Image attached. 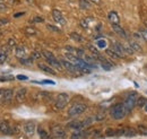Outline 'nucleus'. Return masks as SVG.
<instances>
[{
	"label": "nucleus",
	"instance_id": "f257e3e1",
	"mask_svg": "<svg viewBox=\"0 0 147 139\" xmlns=\"http://www.w3.org/2000/svg\"><path fill=\"white\" fill-rule=\"evenodd\" d=\"M129 113L130 112L126 109V106L123 105V103H118V104L113 105L110 110L111 117L114 120H121V119L126 118L127 114H129Z\"/></svg>",
	"mask_w": 147,
	"mask_h": 139
},
{
	"label": "nucleus",
	"instance_id": "f03ea898",
	"mask_svg": "<svg viewBox=\"0 0 147 139\" xmlns=\"http://www.w3.org/2000/svg\"><path fill=\"white\" fill-rule=\"evenodd\" d=\"M69 102V95L67 93H60L55 100V107L57 110H63Z\"/></svg>",
	"mask_w": 147,
	"mask_h": 139
},
{
	"label": "nucleus",
	"instance_id": "7ed1b4c3",
	"mask_svg": "<svg viewBox=\"0 0 147 139\" xmlns=\"http://www.w3.org/2000/svg\"><path fill=\"white\" fill-rule=\"evenodd\" d=\"M87 109V105L84 104V103H76L73 104L69 110H68V115L69 117H77V115H80L83 114Z\"/></svg>",
	"mask_w": 147,
	"mask_h": 139
},
{
	"label": "nucleus",
	"instance_id": "20e7f679",
	"mask_svg": "<svg viewBox=\"0 0 147 139\" xmlns=\"http://www.w3.org/2000/svg\"><path fill=\"white\" fill-rule=\"evenodd\" d=\"M137 100H138V95L136 92H131L127 95V97L123 101V105L126 106V109L128 110L129 112L137 105Z\"/></svg>",
	"mask_w": 147,
	"mask_h": 139
},
{
	"label": "nucleus",
	"instance_id": "39448f33",
	"mask_svg": "<svg viewBox=\"0 0 147 139\" xmlns=\"http://www.w3.org/2000/svg\"><path fill=\"white\" fill-rule=\"evenodd\" d=\"M13 97H14V90L11 88L0 89V103L8 104L11 102Z\"/></svg>",
	"mask_w": 147,
	"mask_h": 139
},
{
	"label": "nucleus",
	"instance_id": "423d86ee",
	"mask_svg": "<svg viewBox=\"0 0 147 139\" xmlns=\"http://www.w3.org/2000/svg\"><path fill=\"white\" fill-rule=\"evenodd\" d=\"M51 134L55 139H65L66 138V130L60 124H52L51 126Z\"/></svg>",
	"mask_w": 147,
	"mask_h": 139
},
{
	"label": "nucleus",
	"instance_id": "0eeeda50",
	"mask_svg": "<svg viewBox=\"0 0 147 139\" xmlns=\"http://www.w3.org/2000/svg\"><path fill=\"white\" fill-rule=\"evenodd\" d=\"M35 129H36V124L34 121H27L25 122L24 126H23V131L27 137L33 136L34 132H35Z\"/></svg>",
	"mask_w": 147,
	"mask_h": 139
},
{
	"label": "nucleus",
	"instance_id": "6e6552de",
	"mask_svg": "<svg viewBox=\"0 0 147 139\" xmlns=\"http://www.w3.org/2000/svg\"><path fill=\"white\" fill-rule=\"evenodd\" d=\"M61 63H62V67H65V68L68 70V71H70V72H73V74H80L78 66H76V65L71 63L70 61H67V60H61Z\"/></svg>",
	"mask_w": 147,
	"mask_h": 139
},
{
	"label": "nucleus",
	"instance_id": "1a4fd4ad",
	"mask_svg": "<svg viewBox=\"0 0 147 139\" xmlns=\"http://www.w3.org/2000/svg\"><path fill=\"white\" fill-rule=\"evenodd\" d=\"M0 132L3 135H11L14 134L13 128L7 121H0Z\"/></svg>",
	"mask_w": 147,
	"mask_h": 139
},
{
	"label": "nucleus",
	"instance_id": "9d476101",
	"mask_svg": "<svg viewBox=\"0 0 147 139\" xmlns=\"http://www.w3.org/2000/svg\"><path fill=\"white\" fill-rule=\"evenodd\" d=\"M26 94H27V89H26L25 87H22V88L17 89V92H16V94H15L16 101H17L18 103H23V102L25 101V99H26Z\"/></svg>",
	"mask_w": 147,
	"mask_h": 139
},
{
	"label": "nucleus",
	"instance_id": "9b49d317",
	"mask_svg": "<svg viewBox=\"0 0 147 139\" xmlns=\"http://www.w3.org/2000/svg\"><path fill=\"white\" fill-rule=\"evenodd\" d=\"M52 17L55 19V22H57L58 24H60V25H66V19L62 16L61 11H59V10H57V9H53V10H52Z\"/></svg>",
	"mask_w": 147,
	"mask_h": 139
},
{
	"label": "nucleus",
	"instance_id": "f8f14e48",
	"mask_svg": "<svg viewBox=\"0 0 147 139\" xmlns=\"http://www.w3.org/2000/svg\"><path fill=\"white\" fill-rule=\"evenodd\" d=\"M47 62H48V65H49L50 67H52L53 69H57V70L62 69V63H61V61H59V60L55 59V58H52V59L47 60Z\"/></svg>",
	"mask_w": 147,
	"mask_h": 139
},
{
	"label": "nucleus",
	"instance_id": "ddd939ff",
	"mask_svg": "<svg viewBox=\"0 0 147 139\" xmlns=\"http://www.w3.org/2000/svg\"><path fill=\"white\" fill-rule=\"evenodd\" d=\"M112 49L118 53L121 58H123V55L126 54V52H125V45H123V44H121V43H119V42L114 43V44H113V47H112Z\"/></svg>",
	"mask_w": 147,
	"mask_h": 139
},
{
	"label": "nucleus",
	"instance_id": "4468645a",
	"mask_svg": "<svg viewBox=\"0 0 147 139\" xmlns=\"http://www.w3.org/2000/svg\"><path fill=\"white\" fill-rule=\"evenodd\" d=\"M108 18H109V20L111 22V24L120 25V17H119V15L115 11H110L109 15H108Z\"/></svg>",
	"mask_w": 147,
	"mask_h": 139
},
{
	"label": "nucleus",
	"instance_id": "2eb2a0df",
	"mask_svg": "<svg viewBox=\"0 0 147 139\" xmlns=\"http://www.w3.org/2000/svg\"><path fill=\"white\" fill-rule=\"evenodd\" d=\"M112 30L114 31V33H117L119 36H121V37H123V38H127V34H126L125 30H123V28H122L120 25L112 24Z\"/></svg>",
	"mask_w": 147,
	"mask_h": 139
},
{
	"label": "nucleus",
	"instance_id": "dca6fc26",
	"mask_svg": "<svg viewBox=\"0 0 147 139\" xmlns=\"http://www.w3.org/2000/svg\"><path fill=\"white\" fill-rule=\"evenodd\" d=\"M38 68L42 70V71H44V72H47V74H50V75H55L57 72H55V70L52 68V67H50L49 65H44V63H38Z\"/></svg>",
	"mask_w": 147,
	"mask_h": 139
},
{
	"label": "nucleus",
	"instance_id": "f3484780",
	"mask_svg": "<svg viewBox=\"0 0 147 139\" xmlns=\"http://www.w3.org/2000/svg\"><path fill=\"white\" fill-rule=\"evenodd\" d=\"M68 128L73 129L74 131L75 130H80L82 128H84V123H83V121H73L68 124Z\"/></svg>",
	"mask_w": 147,
	"mask_h": 139
},
{
	"label": "nucleus",
	"instance_id": "a211bd4d",
	"mask_svg": "<svg viewBox=\"0 0 147 139\" xmlns=\"http://www.w3.org/2000/svg\"><path fill=\"white\" fill-rule=\"evenodd\" d=\"M16 55L18 57L19 59L25 58V55H26V48L25 47H17L16 48Z\"/></svg>",
	"mask_w": 147,
	"mask_h": 139
},
{
	"label": "nucleus",
	"instance_id": "6ab92c4d",
	"mask_svg": "<svg viewBox=\"0 0 147 139\" xmlns=\"http://www.w3.org/2000/svg\"><path fill=\"white\" fill-rule=\"evenodd\" d=\"M85 137V132L80 129V130H75L71 135V139H83Z\"/></svg>",
	"mask_w": 147,
	"mask_h": 139
},
{
	"label": "nucleus",
	"instance_id": "aec40b11",
	"mask_svg": "<svg viewBox=\"0 0 147 139\" xmlns=\"http://www.w3.org/2000/svg\"><path fill=\"white\" fill-rule=\"evenodd\" d=\"M129 47L134 50V52H140V51H142L140 45H139L136 41H130V42H129Z\"/></svg>",
	"mask_w": 147,
	"mask_h": 139
},
{
	"label": "nucleus",
	"instance_id": "412c9836",
	"mask_svg": "<svg viewBox=\"0 0 147 139\" xmlns=\"http://www.w3.org/2000/svg\"><path fill=\"white\" fill-rule=\"evenodd\" d=\"M70 38L74 40V41H76V42H83L84 41V37L79 33H77V32H71L70 33Z\"/></svg>",
	"mask_w": 147,
	"mask_h": 139
},
{
	"label": "nucleus",
	"instance_id": "4be33fe9",
	"mask_svg": "<svg viewBox=\"0 0 147 139\" xmlns=\"http://www.w3.org/2000/svg\"><path fill=\"white\" fill-rule=\"evenodd\" d=\"M105 52H107V54H108L110 58H112V59H121V57L115 52L112 48H111V49H107V50H105Z\"/></svg>",
	"mask_w": 147,
	"mask_h": 139
},
{
	"label": "nucleus",
	"instance_id": "5701e85b",
	"mask_svg": "<svg viewBox=\"0 0 147 139\" xmlns=\"http://www.w3.org/2000/svg\"><path fill=\"white\" fill-rule=\"evenodd\" d=\"M37 132H38V136H40V138L41 139H51L50 138V136H49V134H48L44 129H42V128H38Z\"/></svg>",
	"mask_w": 147,
	"mask_h": 139
},
{
	"label": "nucleus",
	"instance_id": "b1692460",
	"mask_svg": "<svg viewBox=\"0 0 147 139\" xmlns=\"http://www.w3.org/2000/svg\"><path fill=\"white\" fill-rule=\"evenodd\" d=\"M42 57L45 59V60H49V59H52V58H55V54L50 51H47V50H43L42 51Z\"/></svg>",
	"mask_w": 147,
	"mask_h": 139
},
{
	"label": "nucleus",
	"instance_id": "393cba45",
	"mask_svg": "<svg viewBox=\"0 0 147 139\" xmlns=\"http://www.w3.org/2000/svg\"><path fill=\"white\" fill-rule=\"evenodd\" d=\"M147 104V100L145 97H138V100H137V106L138 107H144L145 105Z\"/></svg>",
	"mask_w": 147,
	"mask_h": 139
},
{
	"label": "nucleus",
	"instance_id": "a878e982",
	"mask_svg": "<svg viewBox=\"0 0 147 139\" xmlns=\"http://www.w3.org/2000/svg\"><path fill=\"white\" fill-rule=\"evenodd\" d=\"M79 6H80L83 9H88V8L91 7L88 0H79Z\"/></svg>",
	"mask_w": 147,
	"mask_h": 139
},
{
	"label": "nucleus",
	"instance_id": "bb28decb",
	"mask_svg": "<svg viewBox=\"0 0 147 139\" xmlns=\"http://www.w3.org/2000/svg\"><path fill=\"white\" fill-rule=\"evenodd\" d=\"M33 60H36V59H40V58H42V52H40V51H34V52L32 53V57H31Z\"/></svg>",
	"mask_w": 147,
	"mask_h": 139
},
{
	"label": "nucleus",
	"instance_id": "cd10ccee",
	"mask_svg": "<svg viewBox=\"0 0 147 139\" xmlns=\"http://www.w3.org/2000/svg\"><path fill=\"white\" fill-rule=\"evenodd\" d=\"M25 33H27V34H30V35H34V34H36V30L33 28V27H26V28H25Z\"/></svg>",
	"mask_w": 147,
	"mask_h": 139
},
{
	"label": "nucleus",
	"instance_id": "c85d7f7f",
	"mask_svg": "<svg viewBox=\"0 0 147 139\" xmlns=\"http://www.w3.org/2000/svg\"><path fill=\"white\" fill-rule=\"evenodd\" d=\"M47 28L49 30V31H51V32H55V33H58V32H60V30L57 27V26H55V25H47Z\"/></svg>",
	"mask_w": 147,
	"mask_h": 139
},
{
	"label": "nucleus",
	"instance_id": "c756f323",
	"mask_svg": "<svg viewBox=\"0 0 147 139\" xmlns=\"http://www.w3.org/2000/svg\"><path fill=\"white\" fill-rule=\"evenodd\" d=\"M6 60H7V54L2 50H0V63H3Z\"/></svg>",
	"mask_w": 147,
	"mask_h": 139
},
{
	"label": "nucleus",
	"instance_id": "7c9ffc66",
	"mask_svg": "<svg viewBox=\"0 0 147 139\" xmlns=\"http://www.w3.org/2000/svg\"><path fill=\"white\" fill-rule=\"evenodd\" d=\"M105 135L109 136V137H111V136H117V130H114V129H108L105 131Z\"/></svg>",
	"mask_w": 147,
	"mask_h": 139
},
{
	"label": "nucleus",
	"instance_id": "2f4dec72",
	"mask_svg": "<svg viewBox=\"0 0 147 139\" xmlns=\"http://www.w3.org/2000/svg\"><path fill=\"white\" fill-rule=\"evenodd\" d=\"M88 49H90V51H91V52L94 53V55H96V57H98V55H100L97 48H95V47H93V45H88Z\"/></svg>",
	"mask_w": 147,
	"mask_h": 139
},
{
	"label": "nucleus",
	"instance_id": "473e14b6",
	"mask_svg": "<svg viewBox=\"0 0 147 139\" xmlns=\"http://www.w3.org/2000/svg\"><path fill=\"white\" fill-rule=\"evenodd\" d=\"M125 135L126 136H135L136 135V131H135V129H127L126 132H125Z\"/></svg>",
	"mask_w": 147,
	"mask_h": 139
},
{
	"label": "nucleus",
	"instance_id": "72a5a7b5",
	"mask_svg": "<svg viewBox=\"0 0 147 139\" xmlns=\"http://www.w3.org/2000/svg\"><path fill=\"white\" fill-rule=\"evenodd\" d=\"M8 45L11 47V48H15V47H16V41H15L14 38H9V40H8Z\"/></svg>",
	"mask_w": 147,
	"mask_h": 139
},
{
	"label": "nucleus",
	"instance_id": "f704fd0d",
	"mask_svg": "<svg viewBox=\"0 0 147 139\" xmlns=\"http://www.w3.org/2000/svg\"><path fill=\"white\" fill-rule=\"evenodd\" d=\"M43 20H44L43 18H42V17H38V16H37V17H34V18H33V19H32L31 22H32V23H42Z\"/></svg>",
	"mask_w": 147,
	"mask_h": 139
},
{
	"label": "nucleus",
	"instance_id": "c9c22d12",
	"mask_svg": "<svg viewBox=\"0 0 147 139\" xmlns=\"http://www.w3.org/2000/svg\"><path fill=\"white\" fill-rule=\"evenodd\" d=\"M140 35H142L143 40L147 41V30H140Z\"/></svg>",
	"mask_w": 147,
	"mask_h": 139
},
{
	"label": "nucleus",
	"instance_id": "e433bc0d",
	"mask_svg": "<svg viewBox=\"0 0 147 139\" xmlns=\"http://www.w3.org/2000/svg\"><path fill=\"white\" fill-rule=\"evenodd\" d=\"M139 132L142 135H147V128H145V127H139Z\"/></svg>",
	"mask_w": 147,
	"mask_h": 139
},
{
	"label": "nucleus",
	"instance_id": "4c0bfd02",
	"mask_svg": "<svg viewBox=\"0 0 147 139\" xmlns=\"http://www.w3.org/2000/svg\"><path fill=\"white\" fill-rule=\"evenodd\" d=\"M80 25H82L84 28H87V27H88V23H87L86 20H82V22H80Z\"/></svg>",
	"mask_w": 147,
	"mask_h": 139
},
{
	"label": "nucleus",
	"instance_id": "58836bf2",
	"mask_svg": "<svg viewBox=\"0 0 147 139\" xmlns=\"http://www.w3.org/2000/svg\"><path fill=\"white\" fill-rule=\"evenodd\" d=\"M17 78H18V79H23V80H26V79H27V77H26V76H24V75H18V76H17Z\"/></svg>",
	"mask_w": 147,
	"mask_h": 139
},
{
	"label": "nucleus",
	"instance_id": "ea45409f",
	"mask_svg": "<svg viewBox=\"0 0 147 139\" xmlns=\"http://www.w3.org/2000/svg\"><path fill=\"white\" fill-rule=\"evenodd\" d=\"M90 1L93 2V3H96V5H100L102 2V0H90Z\"/></svg>",
	"mask_w": 147,
	"mask_h": 139
},
{
	"label": "nucleus",
	"instance_id": "a19ab883",
	"mask_svg": "<svg viewBox=\"0 0 147 139\" xmlns=\"http://www.w3.org/2000/svg\"><path fill=\"white\" fill-rule=\"evenodd\" d=\"M8 23V19H0V24H7Z\"/></svg>",
	"mask_w": 147,
	"mask_h": 139
},
{
	"label": "nucleus",
	"instance_id": "79ce46f5",
	"mask_svg": "<svg viewBox=\"0 0 147 139\" xmlns=\"http://www.w3.org/2000/svg\"><path fill=\"white\" fill-rule=\"evenodd\" d=\"M3 9H6V6L3 3H0V10H3Z\"/></svg>",
	"mask_w": 147,
	"mask_h": 139
},
{
	"label": "nucleus",
	"instance_id": "37998d69",
	"mask_svg": "<svg viewBox=\"0 0 147 139\" xmlns=\"http://www.w3.org/2000/svg\"><path fill=\"white\" fill-rule=\"evenodd\" d=\"M24 14H25V13H19V14H16V15H15V17H18V16H20V15H24Z\"/></svg>",
	"mask_w": 147,
	"mask_h": 139
},
{
	"label": "nucleus",
	"instance_id": "c03bdc74",
	"mask_svg": "<svg viewBox=\"0 0 147 139\" xmlns=\"http://www.w3.org/2000/svg\"><path fill=\"white\" fill-rule=\"evenodd\" d=\"M143 109H144V111H145V112H146V113H147V104L145 105V106H144V107H143Z\"/></svg>",
	"mask_w": 147,
	"mask_h": 139
}]
</instances>
